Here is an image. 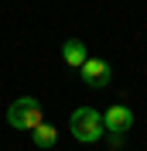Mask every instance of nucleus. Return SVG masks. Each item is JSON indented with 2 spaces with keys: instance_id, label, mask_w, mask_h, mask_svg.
Wrapping results in <instances>:
<instances>
[{
  "instance_id": "1",
  "label": "nucleus",
  "mask_w": 147,
  "mask_h": 151,
  "mask_svg": "<svg viewBox=\"0 0 147 151\" xmlns=\"http://www.w3.org/2000/svg\"><path fill=\"white\" fill-rule=\"evenodd\" d=\"M69 131H72L75 141H82V144H96L103 137V113L99 110H92V106H79V110L69 117Z\"/></svg>"
},
{
  "instance_id": "2",
  "label": "nucleus",
  "mask_w": 147,
  "mask_h": 151,
  "mask_svg": "<svg viewBox=\"0 0 147 151\" xmlns=\"http://www.w3.org/2000/svg\"><path fill=\"white\" fill-rule=\"evenodd\" d=\"M38 120H41V103H38L34 96H17L7 106V124L17 127V131H31Z\"/></svg>"
},
{
  "instance_id": "3",
  "label": "nucleus",
  "mask_w": 147,
  "mask_h": 151,
  "mask_svg": "<svg viewBox=\"0 0 147 151\" xmlns=\"http://www.w3.org/2000/svg\"><path fill=\"white\" fill-rule=\"evenodd\" d=\"M79 76H82V83L92 86V89H103V86H110V79H113L110 62H103V58H86L82 65H79Z\"/></svg>"
},
{
  "instance_id": "4",
  "label": "nucleus",
  "mask_w": 147,
  "mask_h": 151,
  "mask_svg": "<svg viewBox=\"0 0 147 151\" xmlns=\"http://www.w3.org/2000/svg\"><path fill=\"white\" fill-rule=\"evenodd\" d=\"M103 127H106L110 134H127L130 127H133V110H130V106H123V103L110 106V110L103 113Z\"/></svg>"
},
{
  "instance_id": "5",
  "label": "nucleus",
  "mask_w": 147,
  "mask_h": 151,
  "mask_svg": "<svg viewBox=\"0 0 147 151\" xmlns=\"http://www.w3.org/2000/svg\"><path fill=\"white\" fill-rule=\"evenodd\" d=\"M62 58H65V65H72V69H79L89 58V52H86V41L82 38H69L62 45Z\"/></svg>"
},
{
  "instance_id": "6",
  "label": "nucleus",
  "mask_w": 147,
  "mask_h": 151,
  "mask_svg": "<svg viewBox=\"0 0 147 151\" xmlns=\"http://www.w3.org/2000/svg\"><path fill=\"white\" fill-rule=\"evenodd\" d=\"M31 137H34L38 148H55V144H58V127H51V124H45V120H38L34 127H31Z\"/></svg>"
},
{
  "instance_id": "7",
  "label": "nucleus",
  "mask_w": 147,
  "mask_h": 151,
  "mask_svg": "<svg viewBox=\"0 0 147 151\" xmlns=\"http://www.w3.org/2000/svg\"><path fill=\"white\" fill-rule=\"evenodd\" d=\"M123 148V134H110V151H120Z\"/></svg>"
}]
</instances>
